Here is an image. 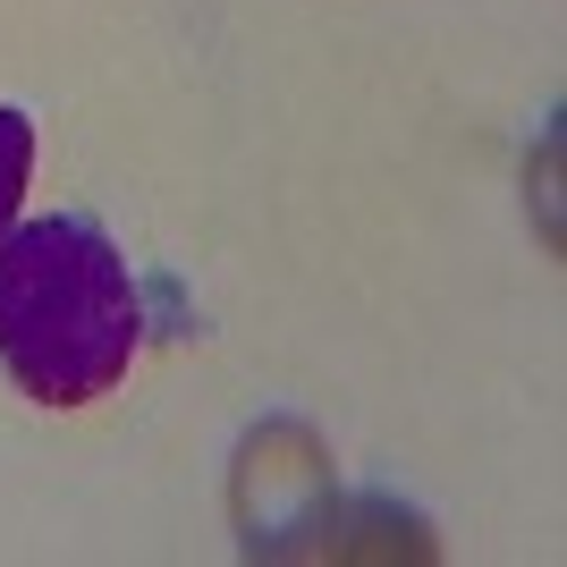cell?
I'll list each match as a JSON object with an SVG mask.
<instances>
[{"mask_svg": "<svg viewBox=\"0 0 567 567\" xmlns=\"http://www.w3.org/2000/svg\"><path fill=\"white\" fill-rule=\"evenodd\" d=\"M144 348V297L111 229L85 213L0 237V373L43 406L111 399Z\"/></svg>", "mask_w": 567, "mask_h": 567, "instance_id": "6da1fadb", "label": "cell"}, {"mask_svg": "<svg viewBox=\"0 0 567 567\" xmlns=\"http://www.w3.org/2000/svg\"><path fill=\"white\" fill-rule=\"evenodd\" d=\"M25 178H34V118L0 102V237L18 229V204H25Z\"/></svg>", "mask_w": 567, "mask_h": 567, "instance_id": "7a4b0ae2", "label": "cell"}]
</instances>
